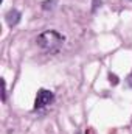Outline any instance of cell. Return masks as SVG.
<instances>
[{
    "label": "cell",
    "instance_id": "obj_1",
    "mask_svg": "<svg viewBox=\"0 0 132 134\" xmlns=\"http://www.w3.org/2000/svg\"><path fill=\"white\" fill-rule=\"evenodd\" d=\"M36 42L39 47H42L45 50H56L58 47L62 45L64 36L59 34L58 31H55V30H48V31H44L42 34H39Z\"/></svg>",
    "mask_w": 132,
    "mask_h": 134
},
{
    "label": "cell",
    "instance_id": "obj_6",
    "mask_svg": "<svg viewBox=\"0 0 132 134\" xmlns=\"http://www.w3.org/2000/svg\"><path fill=\"white\" fill-rule=\"evenodd\" d=\"M2 84H3V94H2V100L5 101V98H6V84H5V80H2Z\"/></svg>",
    "mask_w": 132,
    "mask_h": 134
},
{
    "label": "cell",
    "instance_id": "obj_7",
    "mask_svg": "<svg viewBox=\"0 0 132 134\" xmlns=\"http://www.w3.org/2000/svg\"><path fill=\"white\" fill-rule=\"evenodd\" d=\"M126 83H128V86H129V87H132V73L128 76V81H126Z\"/></svg>",
    "mask_w": 132,
    "mask_h": 134
},
{
    "label": "cell",
    "instance_id": "obj_5",
    "mask_svg": "<svg viewBox=\"0 0 132 134\" xmlns=\"http://www.w3.org/2000/svg\"><path fill=\"white\" fill-rule=\"evenodd\" d=\"M109 83H110L112 86H117V84L120 83V80H118V76H117L115 73H109Z\"/></svg>",
    "mask_w": 132,
    "mask_h": 134
},
{
    "label": "cell",
    "instance_id": "obj_2",
    "mask_svg": "<svg viewBox=\"0 0 132 134\" xmlns=\"http://www.w3.org/2000/svg\"><path fill=\"white\" fill-rule=\"evenodd\" d=\"M51 100H53V92H50L47 89H40L36 95V100H34V109H40V108L50 104Z\"/></svg>",
    "mask_w": 132,
    "mask_h": 134
},
{
    "label": "cell",
    "instance_id": "obj_3",
    "mask_svg": "<svg viewBox=\"0 0 132 134\" xmlns=\"http://www.w3.org/2000/svg\"><path fill=\"white\" fill-rule=\"evenodd\" d=\"M20 17H22V14H20V11H17V9H9L8 13H6V16H5V20H6V24H8V27H16L19 22H20Z\"/></svg>",
    "mask_w": 132,
    "mask_h": 134
},
{
    "label": "cell",
    "instance_id": "obj_4",
    "mask_svg": "<svg viewBox=\"0 0 132 134\" xmlns=\"http://www.w3.org/2000/svg\"><path fill=\"white\" fill-rule=\"evenodd\" d=\"M55 3H56V0H45L42 3V8L44 9H53L55 8Z\"/></svg>",
    "mask_w": 132,
    "mask_h": 134
}]
</instances>
